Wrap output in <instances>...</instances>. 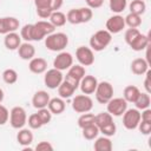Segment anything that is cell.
Returning <instances> with one entry per match:
<instances>
[{"instance_id":"11","label":"cell","mask_w":151,"mask_h":151,"mask_svg":"<svg viewBox=\"0 0 151 151\" xmlns=\"http://www.w3.org/2000/svg\"><path fill=\"white\" fill-rule=\"evenodd\" d=\"M72 65H73V57L70 52H66V51L59 52L53 60V67L61 72L65 70H68Z\"/></svg>"},{"instance_id":"14","label":"cell","mask_w":151,"mask_h":151,"mask_svg":"<svg viewBox=\"0 0 151 151\" xmlns=\"http://www.w3.org/2000/svg\"><path fill=\"white\" fill-rule=\"evenodd\" d=\"M50 99H51V97H50L48 92L44 91V90H40V91H37L33 94V97H32V105L37 110L38 109H42V107H47Z\"/></svg>"},{"instance_id":"45","label":"cell","mask_w":151,"mask_h":151,"mask_svg":"<svg viewBox=\"0 0 151 151\" xmlns=\"http://www.w3.org/2000/svg\"><path fill=\"white\" fill-rule=\"evenodd\" d=\"M9 33V26H8V17L0 18V34H7Z\"/></svg>"},{"instance_id":"15","label":"cell","mask_w":151,"mask_h":151,"mask_svg":"<svg viewBox=\"0 0 151 151\" xmlns=\"http://www.w3.org/2000/svg\"><path fill=\"white\" fill-rule=\"evenodd\" d=\"M28 70L34 74H41L45 73L47 70V61L44 58L34 57L28 63Z\"/></svg>"},{"instance_id":"20","label":"cell","mask_w":151,"mask_h":151,"mask_svg":"<svg viewBox=\"0 0 151 151\" xmlns=\"http://www.w3.org/2000/svg\"><path fill=\"white\" fill-rule=\"evenodd\" d=\"M149 70V61L144 58H136L131 63V72L136 76H143Z\"/></svg>"},{"instance_id":"21","label":"cell","mask_w":151,"mask_h":151,"mask_svg":"<svg viewBox=\"0 0 151 151\" xmlns=\"http://www.w3.org/2000/svg\"><path fill=\"white\" fill-rule=\"evenodd\" d=\"M47 109L51 111L52 114H60L65 111L66 109V104L64 101L63 98L60 97H55V98H51L47 105Z\"/></svg>"},{"instance_id":"27","label":"cell","mask_w":151,"mask_h":151,"mask_svg":"<svg viewBox=\"0 0 151 151\" xmlns=\"http://www.w3.org/2000/svg\"><path fill=\"white\" fill-rule=\"evenodd\" d=\"M129 8H130V13L143 15L146 11V4L144 0H132L129 5Z\"/></svg>"},{"instance_id":"36","label":"cell","mask_w":151,"mask_h":151,"mask_svg":"<svg viewBox=\"0 0 151 151\" xmlns=\"http://www.w3.org/2000/svg\"><path fill=\"white\" fill-rule=\"evenodd\" d=\"M78 13H79L80 24L88 22L93 17V12L90 7H80V8H78Z\"/></svg>"},{"instance_id":"48","label":"cell","mask_w":151,"mask_h":151,"mask_svg":"<svg viewBox=\"0 0 151 151\" xmlns=\"http://www.w3.org/2000/svg\"><path fill=\"white\" fill-rule=\"evenodd\" d=\"M150 76H151V71L147 70L145 73V80H144V88L146 91V93H151V83H150Z\"/></svg>"},{"instance_id":"43","label":"cell","mask_w":151,"mask_h":151,"mask_svg":"<svg viewBox=\"0 0 151 151\" xmlns=\"http://www.w3.org/2000/svg\"><path fill=\"white\" fill-rule=\"evenodd\" d=\"M9 119V111L0 103V125H5Z\"/></svg>"},{"instance_id":"19","label":"cell","mask_w":151,"mask_h":151,"mask_svg":"<svg viewBox=\"0 0 151 151\" xmlns=\"http://www.w3.org/2000/svg\"><path fill=\"white\" fill-rule=\"evenodd\" d=\"M151 40H150V34L145 35L143 33H140L129 46L131 47V50L136 51V52H139V51H143L145 48H147V46L150 45Z\"/></svg>"},{"instance_id":"39","label":"cell","mask_w":151,"mask_h":151,"mask_svg":"<svg viewBox=\"0 0 151 151\" xmlns=\"http://www.w3.org/2000/svg\"><path fill=\"white\" fill-rule=\"evenodd\" d=\"M116 131H117V126L114 124V122H111L101 127H99V132H101L104 136L106 137H112L116 134Z\"/></svg>"},{"instance_id":"49","label":"cell","mask_w":151,"mask_h":151,"mask_svg":"<svg viewBox=\"0 0 151 151\" xmlns=\"http://www.w3.org/2000/svg\"><path fill=\"white\" fill-rule=\"evenodd\" d=\"M86 4H87V7H90L91 9H97L103 6L104 0H88L86 1Z\"/></svg>"},{"instance_id":"2","label":"cell","mask_w":151,"mask_h":151,"mask_svg":"<svg viewBox=\"0 0 151 151\" xmlns=\"http://www.w3.org/2000/svg\"><path fill=\"white\" fill-rule=\"evenodd\" d=\"M112 40V34L106 29H99L90 38V47L92 51L100 52L105 50Z\"/></svg>"},{"instance_id":"31","label":"cell","mask_w":151,"mask_h":151,"mask_svg":"<svg viewBox=\"0 0 151 151\" xmlns=\"http://www.w3.org/2000/svg\"><path fill=\"white\" fill-rule=\"evenodd\" d=\"M126 6H127V0H109L110 9L116 14H120L122 12H124Z\"/></svg>"},{"instance_id":"23","label":"cell","mask_w":151,"mask_h":151,"mask_svg":"<svg viewBox=\"0 0 151 151\" xmlns=\"http://www.w3.org/2000/svg\"><path fill=\"white\" fill-rule=\"evenodd\" d=\"M76 87L73 85H71L70 83H67L66 80H63L61 84L58 86V94L60 98L63 99H67V98H71L74 92H76Z\"/></svg>"},{"instance_id":"3","label":"cell","mask_w":151,"mask_h":151,"mask_svg":"<svg viewBox=\"0 0 151 151\" xmlns=\"http://www.w3.org/2000/svg\"><path fill=\"white\" fill-rule=\"evenodd\" d=\"M55 27L46 20H39L33 24V41H40L48 34L53 33Z\"/></svg>"},{"instance_id":"22","label":"cell","mask_w":151,"mask_h":151,"mask_svg":"<svg viewBox=\"0 0 151 151\" xmlns=\"http://www.w3.org/2000/svg\"><path fill=\"white\" fill-rule=\"evenodd\" d=\"M113 147L112 142L110 137L103 136V137H97L93 144V149L96 151H111Z\"/></svg>"},{"instance_id":"12","label":"cell","mask_w":151,"mask_h":151,"mask_svg":"<svg viewBox=\"0 0 151 151\" xmlns=\"http://www.w3.org/2000/svg\"><path fill=\"white\" fill-rule=\"evenodd\" d=\"M105 27H106V31H109L111 34H117V33L122 32L125 28L124 17H122L120 14H114V15L110 17L106 20Z\"/></svg>"},{"instance_id":"8","label":"cell","mask_w":151,"mask_h":151,"mask_svg":"<svg viewBox=\"0 0 151 151\" xmlns=\"http://www.w3.org/2000/svg\"><path fill=\"white\" fill-rule=\"evenodd\" d=\"M140 122V111L138 109H126L123 113V125L126 130H136Z\"/></svg>"},{"instance_id":"47","label":"cell","mask_w":151,"mask_h":151,"mask_svg":"<svg viewBox=\"0 0 151 151\" xmlns=\"http://www.w3.org/2000/svg\"><path fill=\"white\" fill-rule=\"evenodd\" d=\"M52 8H41V9H37V14L39 18L41 19H48L51 13H52Z\"/></svg>"},{"instance_id":"42","label":"cell","mask_w":151,"mask_h":151,"mask_svg":"<svg viewBox=\"0 0 151 151\" xmlns=\"http://www.w3.org/2000/svg\"><path fill=\"white\" fill-rule=\"evenodd\" d=\"M137 129L139 130V132H140L142 134L147 136V134H150V132H151V123H150V122L140 120L139 124H138V126H137Z\"/></svg>"},{"instance_id":"25","label":"cell","mask_w":151,"mask_h":151,"mask_svg":"<svg viewBox=\"0 0 151 151\" xmlns=\"http://www.w3.org/2000/svg\"><path fill=\"white\" fill-rule=\"evenodd\" d=\"M50 22L57 28V27H63L66 24V14H64L60 11H53L50 15Z\"/></svg>"},{"instance_id":"18","label":"cell","mask_w":151,"mask_h":151,"mask_svg":"<svg viewBox=\"0 0 151 151\" xmlns=\"http://www.w3.org/2000/svg\"><path fill=\"white\" fill-rule=\"evenodd\" d=\"M17 142L24 147H28L33 143V133L29 129L21 127L17 133Z\"/></svg>"},{"instance_id":"46","label":"cell","mask_w":151,"mask_h":151,"mask_svg":"<svg viewBox=\"0 0 151 151\" xmlns=\"http://www.w3.org/2000/svg\"><path fill=\"white\" fill-rule=\"evenodd\" d=\"M52 0H34V6L37 9L41 8H51Z\"/></svg>"},{"instance_id":"1","label":"cell","mask_w":151,"mask_h":151,"mask_svg":"<svg viewBox=\"0 0 151 151\" xmlns=\"http://www.w3.org/2000/svg\"><path fill=\"white\" fill-rule=\"evenodd\" d=\"M68 45V37L64 32H53L45 37V46L52 52H61Z\"/></svg>"},{"instance_id":"40","label":"cell","mask_w":151,"mask_h":151,"mask_svg":"<svg viewBox=\"0 0 151 151\" xmlns=\"http://www.w3.org/2000/svg\"><path fill=\"white\" fill-rule=\"evenodd\" d=\"M66 21L72 24V25H79L80 20H79V13H78V8H72L67 12L66 14Z\"/></svg>"},{"instance_id":"35","label":"cell","mask_w":151,"mask_h":151,"mask_svg":"<svg viewBox=\"0 0 151 151\" xmlns=\"http://www.w3.org/2000/svg\"><path fill=\"white\" fill-rule=\"evenodd\" d=\"M20 37L25 41H33V24H26L20 29Z\"/></svg>"},{"instance_id":"17","label":"cell","mask_w":151,"mask_h":151,"mask_svg":"<svg viewBox=\"0 0 151 151\" xmlns=\"http://www.w3.org/2000/svg\"><path fill=\"white\" fill-rule=\"evenodd\" d=\"M17 51H18L19 57H20L22 60H31V59L34 58V55H35V48H34V46H33L31 42H28V41L21 42Z\"/></svg>"},{"instance_id":"13","label":"cell","mask_w":151,"mask_h":151,"mask_svg":"<svg viewBox=\"0 0 151 151\" xmlns=\"http://www.w3.org/2000/svg\"><path fill=\"white\" fill-rule=\"evenodd\" d=\"M97 85H98V79L94 76H90V74H85L81 78L80 83H79L80 91L84 94H92V93H94V91L97 88Z\"/></svg>"},{"instance_id":"30","label":"cell","mask_w":151,"mask_h":151,"mask_svg":"<svg viewBox=\"0 0 151 151\" xmlns=\"http://www.w3.org/2000/svg\"><path fill=\"white\" fill-rule=\"evenodd\" d=\"M67 74L73 77L74 79L77 80H81V78L86 74V71H85V67L80 64H77V65H72L68 70H67Z\"/></svg>"},{"instance_id":"41","label":"cell","mask_w":151,"mask_h":151,"mask_svg":"<svg viewBox=\"0 0 151 151\" xmlns=\"http://www.w3.org/2000/svg\"><path fill=\"white\" fill-rule=\"evenodd\" d=\"M140 34V31L138 28H127L125 31V34H124V39H125V42L127 45H130L138 35Z\"/></svg>"},{"instance_id":"50","label":"cell","mask_w":151,"mask_h":151,"mask_svg":"<svg viewBox=\"0 0 151 151\" xmlns=\"http://www.w3.org/2000/svg\"><path fill=\"white\" fill-rule=\"evenodd\" d=\"M140 120L150 122V123H151V110H150L149 107L142 110V112H140Z\"/></svg>"},{"instance_id":"26","label":"cell","mask_w":151,"mask_h":151,"mask_svg":"<svg viewBox=\"0 0 151 151\" xmlns=\"http://www.w3.org/2000/svg\"><path fill=\"white\" fill-rule=\"evenodd\" d=\"M136 105V109H138L139 111L140 110H144V109H147L151 104V98H150V94L146 93V92H140L138 98L136 99V101L133 103Z\"/></svg>"},{"instance_id":"10","label":"cell","mask_w":151,"mask_h":151,"mask_svg":"<svg viewBox=\"0 0 151 151\" xmlns=\"http://www.w3.org/2000/svg\"><path fill=\"white\" fill-rule=\"evenodd\" d=\"M76 58L83 66H91L94 63V53L87 46H79L76 50Z\"/></svg>"},{"instance_id":"5","label":"cell","mask_w":151,"mask_h":151,"mask_svg":"<svg viewBox=\"0 0 151 151\" xmlns=\"http://www.w3.org/2000/svg\"><path fill=\"white\" fill-rule=\"evenodd\" d=\"M9 124L13 129H21L27 124V114L24 107L21 106H14L9 111Z\"/></svg>"},{"instance_id":"37","label":"cell","mask_w":151,"mask_h":151,"mask_svg":"<svg viewBox=\"0 0 151 151\" xmlns=\"http://www.w3.org/2000/svg\"><path fill=\"white\" fill-rule=\"evenodd\" d=\"M37 114H38V117L40 118L42 125H47V124L51 122V119H52V113H51V111H50L47 107L38 109Z\"/></svg>"},{"instance_id":"38","label":"cell","mask_w":151,"mask_h":151,"mask_svg":"<svg viewBox=\"0 0 151 151\" xmlns=\"http://www.w3.org/2000/svg\"><path fill=\"white\" fill-rule=\"evenodd\" d=\"M27 124H28L29 129H32V130H38V129H40L41 126H44L42 123H41V120H40V118H39L38 114H37V112H35V113H32V114L27 118Z\"/></svg>"},{"instance_id":"28","label":"cell","mask_w":151,"mask_h":151,"mask_svg":"<svg viewBox=\"0 0 151 151\" xmlns=\"http://www.w3.org/2000/svg\"><path fill=\"white\" fill-rule=\"evenodd\" d=\"M81 131H83V137L87 140H93L99 134V129L96 124H91L88 126H85L81 129Z\"/></svg>"},{"instance_id":"32","label":"cell","mask_w":151,"mask_h":151,"mask_svg":"<svg viewBox=\"0 0 151 151\" xmlns=\"http://www.w3.org/2000/svg\"><path fill=\"white\" fill-rule=\"evenodd\" d=\"M111 122H113V117L107 111L106 112H100V113L96 114V117H94V124L98 126V129L109 124V123H111Z\"/></svg>"},{"instance_id":"16","label":"cell","mask_w":151,"mask_h":151,"mask_svg":"<svg viewBox=\"0 0 151 151\" xmlns=\"http://www.w3.org/2000/svg\"><path fill=\"white\" fill-rule=\"evenodd\" d=\"M20 44H21V37L17 32H9V33L5 34L4 45H5V47L7 50L15 51V50H18V47L20 46Z\"/></svg>"},{"instance_id":"44","label":"cell","mask_w":151,"mask_h":151,"mask_svg":"<svg viewBox=\"0 0 151 151\" xmlns=\"http://www.w3.org/2000/svg\"><path fill=\"white\" fill-rule=\"evenodd\" d=\"M34 150L37 151H52L53 150V145L50 143V142H46V140H42V142H39Z\"/></svg>"},{"instance_id":"6","label":"cell","mask_w":151,"mask_h":151,"mask_svg":"<svg viewBox=\"0 0 151 151\" xmlns=\"http://www.w3.org/2000/svg\"><path fill=\"white\" fill-rule=\"evenodd\" d=\"M93 107V100L88 94H78L72 99V109L77 113L90 112Z\"/></svg>"},{"instance_id":"53","label":"cell","mask_w":151,"mask_h":151,"mask_svg":"<svg viewBox=\"0 0 151 151\" xmlns=\"http://www.w3.org/2000/svg\"><path fill=\"white\" fill-rule=\"evenodd\" d=\"M85 1H88V0H85Z\"/></svg>"},{"instance_id":"51","label":"cell","mask_w":151,"mask_h":151,"mask_svg":"<svg viewBox=\"0 0 151 151\" xmlns=\"http://www.w3.org/2000/svg\"><path fill=\"white\" fill-rule=\"evenodd\" d=\"M63 4H64V0H52V4H51L52 11H59Z\"/></svg>"},{"instance_id":"7","label":"cell","mask_w":151,"mask_h":151,"mask_svg":"<svg viewBox=\"0 0 151 151\" xmlns=\"http://www.w3.org/2000/svg\"><path fill=\"white\" fill-rule=\"evenodd\" d=\"M127 109V101L122 97V98H111L106 103V111L112 116V117H120Z\"/></svg>"},{"instance_id":"34","label":"cell","mask_w":151,"mask_h":151,"mask_svg":"<svg viewBox=\"0 0 151 151\" xmlns=\"http://www.w3.org/2000/svg\"><path fill=\"white\" fill-rule=\"evenodd\" d=\"M2 80L8 85L15 84L18 80V72L13 68H6L2 72Z\"/></svg>"},{"instance_id":"24","label":"cell","mask_w":151,"mask_h":151,"mask_svg":"<svg viewBox=\"0 0 151 151\" xmlns=\"http://www.w3.org/2000/svg\"><path fill=\"white\" fill-rule=\"evenodd\" d=\"M140 91L137 86L134 85H129L124 88V92H123V98L127 101V103H134L136 99L138 98Z\"/></svg>"},{"instance_id":"4","label":"cell","mask_w":151,"mask_h":151,"mask_svg":"<svg viewBox=\"0 0 151 151\" xmlns=\"http://www.w3.org/2000/svg\"><path fill=\"white\" fill-rule=\"evenodd\" d=\"M113 86L109 81H98L97 88L94 91L96 100L99 104H106L111 98H113Z\"/></svg>"},{"instance_id":"33","label":"cell","mask_w":151,"mask_h":151,"mask_svg":"<svg viewBox=\"0 0 151 151\" xmlns=\"http://www.w3.org/2000/svg\"><path fill=\"white\" fill-rule=\"evenodd\" d=\"M94 117L96 114L91 113V112H85V113H81L80 117L78 118L77 123H78V126L80 129L85 127V126H88L91 124H94Z\"/></svg>"},{"instance_id":"9","label":"cell","mask_w":151,"mask_h":151,"mask_svg":"<svg viewBox=\"0 0 151 151\" xmlns=\"http://www.w3.org/2000/svg\"><path fill=\"white\" fill-rule=\"evenodd\" d=\"M63 80H64V76L61 71L54 67L51 70H46L45 76H44V84L46 85L47 88H51V90L58 88V86L61 84Z\"/></svg>"},{"instance_id":"52","label":"cell","mask_w":151,"mask_h":151,"mask_svg":"<svg viewBox=\"0 0 151 151\" xmlns=\"http://www.w3.org/2000/svg\"><path fill=\"white\" fill-rule=\"evenodd\" d=\"M4 98H5V93H4V91H2V88H0V103H2V100H4Z\"/></svg>"},{"instance_id":"29","label":"cell","mask_w":151,"mask_h":151,"mask_svg":"<svg viewBox=\"0 0 151 151\" xmlns=\"http://www.w3.org/2000/svg\"><path fill=\"white\" fill-rule=\"evenodd\" d=\"M125 26H127L129 28H138L142 25V15L138 14H133V13H129L125 18Z\"/></svg>"}]
</instances>
